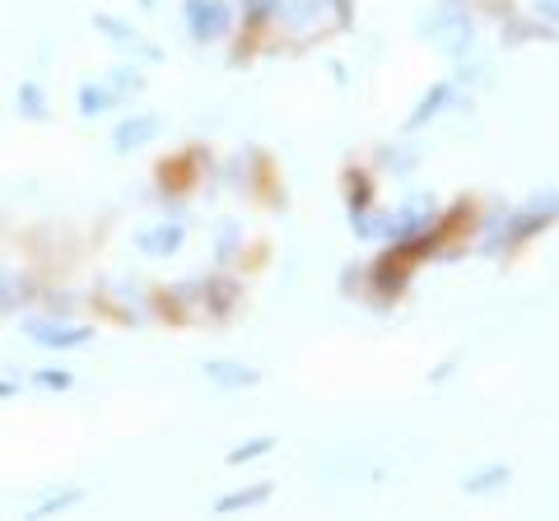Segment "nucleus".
I'll use <instances>...</instances> for the list:
<instances>
[{"instance_id": "nucleus-1", "label": "nucleus", "mask_w": 559, "mask_h": 521, "mask_svg": "<svg viewBox=\"0 0 559 521\" xmlns=\"http://www.w3.org/2000/svg\"><path fill=\"white\" fill-rule=\"evenodd\" d=\"M24 335L33 340V345L42 349H84V345H94V331L89 326H70V321H47V317H28L24 321Z\"/></svg>"}, {"instance_id": "nucleus-2", "label": "nucleus", "mask_w": 559, "mask_h": 521, "mask_svg": "<svg viewBox=\"0 0 559 521\" xmlns=\"http://www.w3.org/2000/svg\"><path fill=\"white\" fill-rule=\"evenodd\" d=\"M424 38L434 42L438 52H448V56H462L466 47H471V19H466L462 10H438L424 19Z\"/></svg>"}, {"instance_id": "nucleus-3", "label": "nucleus", "mask_w": 559, "mask_h": 521, "mask_svg": "<svg viewBox=\"0 0 559 521\" xmlns=\"http://www.w3.org/2000/svg\"><path fill=\"white\" fill-rule=\"evenodd\" d=\"M550 219H559V191H546V196H536L527 210L508 214V224H504V228H494L490 242L499 238V233H504V242H518V238H527V233H536V228H546Z\"/></svg>"}, {"instance_id": "nucleus-4", "label": "nucleus", "mask_w": 559, "mask_h": 521, "mask_svg": "<svg viewBox=\"0 0 559 521\" xmlns=\"http://www.w3.org/2000/svg\"><path fill=\"white\" fill-rule=\"evenodd\" d=\"M182 14H187V28H191V38L196 42H215L229 33L233 24V14L224 0H187L182 5Z\"/></svg>"}, {"instance_id": "nucleus-5", "label": "nucleus", "mask_w": 559, "mask_h": 521, "mask_svg": "<svg viewBox=\"0 0 559 521\" xmlns=\"http://www.w3.org/2000/svg\"><path fill=\"white\" fill-rule=\"evenodd\" d=\"M429 219H434V205H429V201H410L406 210L392 214V224L373 228V233H382V238H392V242H410V238H420L424 228H429Z\"/></svg>"}, {"instance_id": "nucleus-6", "label": "nucleus", "mask_w": 559, "mask_h": 521, "mask_svg": "<svg viewBox=\"0 0 559 521\" xmlns=\"http://www.w3.org/2000/svg\"><path fill=\"white\" fill-rule=\"evenodd\" d=\"M159 126H164V121L154 117V112H136V117L117 121V131H112V149H117V154H131V149L150 145L154 135H159Z\"/></svg>"}, {"instance_id": "nucleus-7", "label": "nucleus", "mask_w": 559, "mask_h": 521, "mask_svg": "<svg viewBox=\"0 0 559 521\" xmlns=\"http://www.w3.org/2000/svg\"><path fill=\"white\" fill-rule=\"evenodd\" d=\"M182 238H187V228H182V219H173V224H154V228H140L136 233V252L140 256H173L182 247Z\"/></svg>"}, {"instance_id": "nucleus-8", "label": "nucleus", "mask_w": 559, "mask_h": 521, "mask_svg": "<svg viewBox=\"0 0 559 521\" xmlns=\"http://www.w3.org/2000/svg\"><path fill=\"white\" fill-rule=\"evenodd\" d=\"M205 382H215L219 391H243V387H257L261 373L247 368V363H233V359H210L205 363Z\"/></svg>"}, {"instance_id": "nucleus-9", "label": "nucleus", "mask_w": 559, "mask_h": 521, "mask_svg": "<svg viewBox=\"0 0 559 521\" xmlns=\"http://www.w3.org/2000/svg\"><path fill=\"white\" fill-rule=\"evenodd\" d=\"M94 28H103L117 47H131L136 56H145V61H159V47H150V42L140 38L136 28L126 24V19H117V14H94Z\"/></svg>"}, {"instance_id": "nucleus-10", "label": "nucleus", "mask_w": 559, "mask_h": 521, "mask_svg": "<svg viewBox=\"0 0 559 521\" xmlns=\"http://www.w3.org/2000/svg\"><path fill=\"white\" fill-rule=\"evenodd\" d=\"M75 503H84V489L80 484H70V489H52L47 498H38L33 508H28V521H47V517H61V512H70Z\"/></svg>"}, {"instance_id": "nucleus-11", "label": "nucleus", "mask_w": 559, "mask_h": 521, "mask_svg": "<svg viewBox=\"0 0 559 521\" xmlns=\"http://www.w3.org/2000/svg\"><path fill=\"white\" fill-rule=\"evenodd\" d=\"M271 498V484H252V489H233V494H224L215 503L219 517H229V512H243V508H261Z\"/></svg>"}, {"instance_id": "nucleus-12", "label": "nucleus", "mask_w": 559, "mask_h": 521, "mask_svg": "<svg viewBox=\"0 0 559 521\" xmlns=\"http://www.w3.org/2000/svg\"><path fill=\"white\" fill-rule=\"evenodd\" d=\"M75 103H80V117H103L108 107H117V94H112L108 84H80Z\"/></svg>"}, {"instance_id": "nucleus-13", "label": "nucleus", "mask_w": 559, "mask_h": 521, "mask_svg": "<svg viewBox=\"0 0 559 521\" xmlns=\"http://www.w3.org/2000/svg\"><path fill=\"white\" fill-rule=\"evenodd\" d=\"M24 303H33V284H28L24 275H0V312L10 317V312H19Z\"/></svg>"}, {"instance_id": "nucleus-14", "label": "nucleus", "mask_w": 559, "mask_h": 521, "mask_svg": "<svg viewBox=\"0 0 559 521\" xmlns=\"http://www.w3.org/2000/svg\"><path fill=\"white\" fill-rule=\"evenodd\" d=\"M452 98V84H434V89H429V94L420 98V107H415V112H410L406 117V126L410 131H415V126H424V121L429 117H438V112H443V103H448Z\"/></svg>"}, {"instance_id": "nucleus-15", "label": "nucleus", "mask_w": 559, "mask_h": 521, "mask_svg": "<svg viewBox=\"0 0 559 521\" xmlns=\"http://www.w3.org/2000/svg\"><path fill=\"white\" fill-rule=\"evenodd\" d=\"M14 103H19V112H24L28 121H42V117H47V94H42L38 80H24V84H19Z\"/></svg>"}, {"instance_id": "nucleus-16", "label": "nucleus", "mask_w": 559, "mask_h": 521, "mask_svg": "<svg viewBox=\"0 0 559 521\" xmlns=\"http://www.w3.org/2000/svg\"><path fill=\"white\" fill-rule=\"evenodd\" d=\"M508 475H513L508 466H485L480 475L462 480V489H466V494H494V489H504V484H508Z\"/></svg>"}, {"instance_id": "nucleus-17", "label": "nucleus", "mask_w": 559, "mask_h": 521, "mask_svg": "<svg viewBox=\"0 0 559 521\" xmlns=\"http://www.w3.org/2000/svg\"><path fill=\"white\" fill-rule=\"evenodd\" d=\"M108 89L117 94V103H122V98H131V94H140V89H145V75H140L136 66H117L108 75Z\"/></svg>"}, {"instance_id": "nucleus-18", "label": "nucleus", "mask_w": 559, "mask_h": 521, "mask_svg": "<svg viewBox=\"0 0 559 521\" xmlns=\"http://www.w3.org/2000/svg\"><path fill=\"white\" fill-rule=\"evenodd\" d=\"M271 447H275V438H252V442H243V447H233V452H229V466H247V461L266 456Z\"/></svg>"}, {"instance_id": "nucleus-19", "label": "nucleus", "mask_w": 559, "mask_h": 521, "mask_svg": "<svg viewBox=\"0 0 559 521\" xmlns=\"http://www.w3.org/2000/svg\"><path fill=\"white\" fill-rule=\"evenodd\" d=\"M33 382H38L42 391H70L75 373H70V368H42V373H33Z\"/></svg>"}, {"instance_id": "nucleus-20", "label": "nucleus", "mask_w": 559, "mask_h": 521, "mask_svg": "<svg viewBox=\"0 0 559 521\" xmlns=\"http://www.w3.org/2000/svg\"><path fill=\"white\" fill-rule=\"evenodd\" d=\"M205 294H210V303H215V312H224L233 303V284H224V280H210V284H201Z\"/></svg>"}, {"instance_id": "nucleus-21", "label": "nucleus", "mask_w": 559, "mask_h": 521, "mask_svg": "<svg viewBox=\"0 0 559 521\" xmlns=\"http://www.w3.org/2000/svg\"><path fill=\"white\" fill-rule=\"evenodd\" d=\"M233 242H238V228H224V233H219V261H233Z\"/></svg>"}, {"instance_id": "nucleus-22", "label": "nucleus", "mask_w": 559, "mask_h": 521, "mask_svg": "<svg viewBox=\"0 0 559 521\" xmlns=\"http://www.w3.org/2000/svg\"><path fill=\"white\" fill-rule=\"evenodd\" d=\"M271 10H280V0H247V14L252 19H266Z\"/></svg>"}, {"instance_id": "nucleus-23", "label": "nucleus", "mask_w": 559, "mask_h": 521, "mask_svg": "<svg viewBox=\"0 0 559 521\" xmlns=\"http://www.w3.org/2000/svg\"><path fill=\"white\" fill-rule=\"evenodd\" d=\"M10 396H19V382H10V377H0V401H10Z\"/></svg>"}, {"instance_id": "nucleus-24", "label": "nucleus", "mask_w": 559, "mask_h": 521, "mask_svg": "<svg viewBox=\"0 0 559 521\" xmlns=\"http://www.w3.org/2000/svg\"><path fill=\"white\" fill-rule=\"evenodd\" d=\"M140 5H145V10H150V5H154V0H140Z\"/></svg>"}]
</instances>
